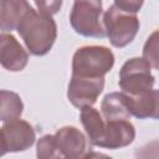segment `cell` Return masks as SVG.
Returning a JSON list of instances; mask_svg holds the SVG:
<instances>
[{"mask_svg":"<svg viewBox=\"0 0 159 159\" xmlns=\"http://www.w3.org/2000/svg\"><path fill=\"white\" fill-rule=\"evenodd\" d=\"M16 30L34 56L48 53L57 37V26L52 16L34 9L22 19Z\"/></svg>","mask_w":159,"mask_h":159,"instance_id":"cell-1","label":"cell"},{"mask_svg":"<svg viewBox=\"0 0 159 159\" xmlns=\"http://www.w3.org/2000/svg\"><path fill=\"white\" fill-rule=\"evenodd\" d=\"M114 65L113 52L104 46H83L72 57V75L81 77H104Z\"/></svg>","mask_w":159,"mask_h":159,"instance_id":"cell-2","label":"cell"},{"mask_svg":"<svg viewBox=\"0 0 159 159\" xmlns=\"http://www.w3.org/2000/svg\"><path fill=\"white\" fill-rule=\"evenodd\" d=\"M102 0H75L70 24L72 29L84 37H106V29L101 24Z\"/></svg>","mask_w":159,"mask_h":159,"instance_id":"cell-3","label":"cell"},{"mask_svg":"<svg viewBox=\"0 0 159 159\" xmlns=\"http://www.w3.org/2000/svg\"><path fill=\"white\" fill-rule=\"evenodd\" d=\"M103 24L109 42L118 48L129 45L139 30L137 15L119 10L114 4L103 14Z\"/></svg>","mask_w":159,"mask_h":159,"instance_id":"cell-4","label":"cell"},{"mask_svg":"<svg viewBox=\"0 0 159 159\" xmlns=\"http://www.w3.org/2000/svg\"><path fill=\"white\" fill-rule=\"evenodd\" d=\"M150 65L143 57H133L125 61L119 71L118 84L128 96H138L153 89L155 77L150 72Z\"/></svg>","mask_w":159,"mask_h":159,"instance_id":"cell-5","label":"cell"},{"mask_svg":"<svg viewBox=\"0 0 159 159\" xmlns=\"http://www.w3.org/2000/svg\"><path fill=\"white\" fill-rule=\"evenodd\" d=\"M36 134L34 127L20 118L5 122L1 127V155L6 153L24 152L32 147Z\"/></svg>","mask_w":159,"mask_h":159,"instance_id":"cell-6","label":"cell"},{"mask_svg":"<svg viewBox=\"0 0 159 159\" xmlns=\"http://www.w3.org/2000/svg\"><path fill=\"white\" fill-rule=\"evenodd\" d=\"M104 88V77H81L71 76L67 98L77 108H83L86 106H93L97 102V98L103 92Z\"/></svg>","mask_w":159,"mask_h":159,"instance_id":"cell-7","label":"cell"},{"mask_svg":"<svg viewBox=\"0 0 159 159\" xmlns=\"http://www.w3.org/2000/svg\"><path fill=\"white\" fill-rule=\"evenodd\" d=\"M53 137L60 158H67V159L86 158L88 142L84 134L76 127L72 125L62 127L53 134Z\"/></svg>","mask_w":159,"mask_h":159,"instance_id":"cell-8","label":"cell"},{"mask_svg":"<svg viewBox=\"0 0 159 159\" xmlns=\"http://www.w3.org/2000/svg\"><path fill=\"white\" fill-rule=\"evenodd\" d=\"M135 138L134 125L128 119L107 120L102 137L98 142L99 148L106 149H119L133 143Z\"/></svg>","mask_w":159,"mask_h":159,"instance_id":"cell-9","label":"cell"},{"mask_svg":"<svg viewBox=\"0 0 159 159\" xmlns=\"http://www.w3.org/2000/svg\"><path fill=\"white\" fill-rule=\"evenodd\" d=\"M0 62L5 70L11 72L22 71L29 62V53L11 34L0 35Z\"/></svg>","mask_w":159,"mask_h":159,"instance_id":"cell-10","label":"cell"},{"mask_svg":"<svg viewBox=\"0 0 159 159\" xmlns=\"http://www.w3.org/2000/svg\"><path fill=\"white\" fill-rule=\"evenodd\" d=\"M132 116L139 119H159V89H150L138 96L125 94Z\"/></svg>","mask_w":159,"mask_h":159,"instance_id":"cell-11","label":"cell"},{"mask_svg":"<svg viewBox=\"0 0 159 159\" xmlns=\"http://www.w3.org/2000/svg\"><path fill=\"white\" fill-rule=\"evenodd\" d=\"M32 10L27 0H0V27L2 32L16 30Z\"/></svg>","mask_w":159,"mask_h":159,"instance_id":"cell-12","label":"cell"},{"mask_svg":"<svg viewBox=\"0 0 159 159\" xmlns=\"http://www.w3.org/2000/svg\"><path fill=\"white\" fill-rule=\"evenodd\" d=\"M101 111L107 120L128 119L132 117L124 92H112L104 96L101 103Z\"/></svg>","mask_w":159,"mask_h":159,"instance_id":"cell-13","label":"cell"},{"mask_svg":"<svg viewBox=\"0 0 159 159\" xmlns=\"http://www.w3.org/2000/svg\"><path fill=\"white\" fill-rule=\"evenodd\" d=\"M81 123L86 130V134L92 145H98V142L102 137L106 120L102 118L99 112L92 106H86L81 108Z\"/></svg>","mask_w":159,"mask_h":159,"instance_id":"cell-14","label":"cell"},{"mask_svg":"<svg viewBox=\"0 0 159 159\" xmlns=\"http://www.w3.org/2000/svg\"><path fill=\"white\" fill-rule=\"evenodd\" d=\"M0 98V119L2 123L21 117L24 111V103L17 93L1 89Z\"/></svg>","mask_w":159,"mask_h":159,"instance_id":"cell-15","label":"cell"},{"mask_svg":"<svg viewBox=\"0 0 159 159\" xmlns=\"http://www.w3.org/2000/svg\"><path fill=\"white\" fill-rule=\"evenodd\" d=\"M143 58L159 71V30L152 32L143 46Z\"/></svg>","mask_w":159,"mask_h":159,"instance_id":"cell-16","label":"cell"},{"mask_svg":"<svg viewBox=\"0 0 159 159\" xmlns=\"http://www.w3.org/2000/svg\"><path fill=\"white\" fill-rule=\"evenodd\" d=\"M36 155L39 159H53L60 158L58 150L56 148L53 134H46L37 140Z\"/></svg>","mask_w":159,"mask_h":159,"instance_id":"cell-17","label":"cell"},{"mask_svg":"<svg viewBox=\"0 0 159 159\" xmlns=\"http://www.w3.org/2000/svg\"><path fill=\"white\" fill-rule=\"evenodd\" d=\"M35 5L40 12L52 16L60 11L62 0H35Z\"/></svg>","mask_w":159,"mask_h":159,"instance_id":"cell-18","label":"cell"},{"mask_svg":"<svg viewBox=\"0 0 159 159\" xmlns=\"http://www.w3.org/2000/svg\"><path fill=\"white\" fill-rule=\"evenodd\" d=\"M143 4L144 0H114V5L119 10L129 14H137L142 9Z\"/></svg>","mask_w":159,"mask_h":159,"instance_id":"cell-19","label":"cell"}]
</instances>
